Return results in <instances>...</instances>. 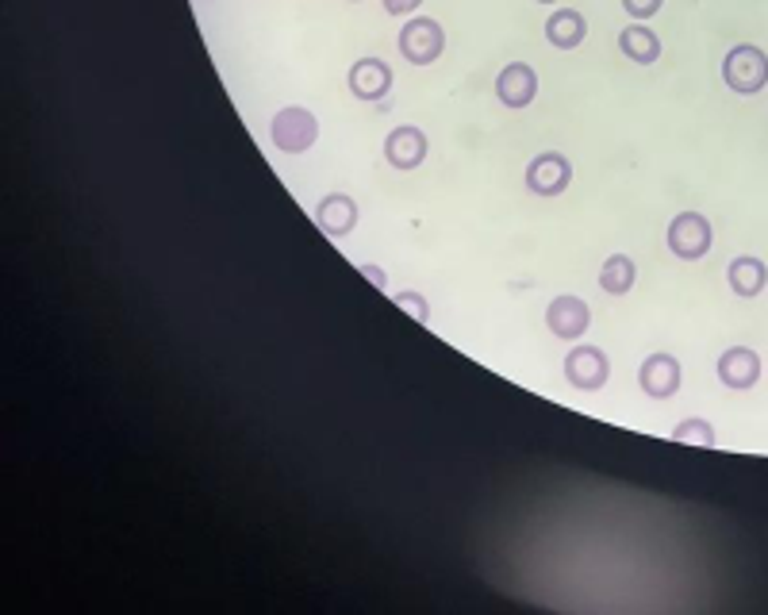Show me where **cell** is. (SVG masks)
Masks as SVG:
<instances>
[{"instance_id": "obj_2", "label": "cell", "mask_w": 768, "mask_h": 615, "mask_svg": "<svg viewBox=\"0 0 768 615\" xmlns=\"http://www.w3.org/2000/svg\"><path fill=\"white\" fill-rule=\"evenodd\" d=\"M273 143H277V151L285 154H304L307 147L320 139V120H315L307 108H281L277 115H273Z\"/></svg>"}, {"instance_id": "obj_16", "label": "cell", "mask_w": 768, "mask_h": 615, "mask_svg": "<svg viewBox=\"0 0 768 615\" xmlns=\"http://www.w3.org/2000/svg\"><path fill=\"white\" fill-rule=\"evenodd\" d=\"M726 278H730V289L738 296H757L765 289V281H768V270H765V262L761 258H734L730 262V273H726Z\"/></svg>"}, {"instance_id": "obj_19", "label": "cell", "mask_w": 768, "mask_h": 615, "mask_svg": "<svg viewBox=\"0 0 768 615\" xmlns=\"http://www.w3.org/2000/svg\"><path fill=\"white\" fill-rule=\"evenodd\" d=\"M396 308H404V312L412 315L415 323H423V327H427L431 315H427V301H423L420 293H400V296H396Z\"/></svg>"}, {"instance_id": "obj_6", "label": "cell", "mask_w": 768, "mask_h": 615, "mask_svg": "<svg viewBox=\"0 0 768 615\" xmlns=\"http://www.w3.org/2000/svg\"><path fill=\"white\" fill-rule=\"evenodd\" d=\"M569 181H573V165H569V158H565V154L549 151V154H538L527 165V189H530V193H538V196L565 193V189H569Z\"/></svg>"}, {"instance_id": "obj_20", "label": "cell", "mask_w": 768, "mask_h": 615, "mask_svg": "<svg viewBox=\"0 0 768 615\" xmlns=\"http://www.w3.org/2000/svg\"><path fill=\"white\" fill-rule=\"evenodd\" d=\"M623 8L634 16V20H649V16L661 8V0H623Z\"/></svg>"}, {"instance_id": "obj_8", "label": "cell", "mask_w": 768, "mask_h": 615, "mask_svg": "<svg viewBox=\"0 0 768 615\" xmlns=\"http://www.w3.org/2000/svg\"><path fill=\"white\" fill-rule=\"evenodd\" d=\"M592 323V308L580 296H554V304L546 308V327L557 339H580Z\"/></svg>"}, {"instance_id": "obj_15", "label": "cell", "mask_w": 768, "mask_h": 615, "mask_svg": "<svg viewBox=\"0 0 768 615\" xmlns=\"http://www.w3.org/2000/svg\"><path fill=\"white\" fill-rule=\"evenodd\" d=\"M584 31H588V23H584V16L576 12V8H562V12H554L546 23V39L557 47V51H573V47H580Z\"/></svg>"}, {"instance_id": "obj_3", "label": "cell", "mask_w": 768, "mask_h": 615, "mask_svg": "<svg viewBox=\"0 0 768 615\" xmlns=\"http://www.w3.org/2000/svg\"><path fill=\"white\" fill-rule=\"evenodd\" d=\"M442 47H446V31L434 20H427V16H415V20H407L404 31H400V54L415 65H431L434 58L442 54Z\"/></svg>"}, {"instance_id": "obj_5", "label": "cell", "mask_w": 768, "mask_h": 615, "mask_svg": "<svg viewBox=\"0 0 768 615\" xmlns=\"http://www.w3.org/2000/svg\"><path fill=\"white\" fill-rule=\"evenodd\" d=\"M565 377H569V385L584 389V393H596L612 377V362H607V354L599 346H573L569 359H565Z\"/></svg>"}, {"instance_id": "obj_11", "label": "cell", "mask_w": 768, "mask_h": 615, "mask_svg": "<svg viewBox=\"0 0 768 615\" xmlns=\"http://www.w3.org/2000/svg\"><path fill=\"white\" fill-rule=\"evenodd\" d=\"M719 377L726 389H754L761 381V359L749 346H730V351L719 359Z\"/></svg>"}, {"instance_id": "obj_12", "label": "cell", "mask_w": 768, "mask_h": 615, "mask_svg": "<svg viewBox=\"0 0 768 615\" xmlns=\"http://www.w3.org/2000/svg\"><path fill=\"white\" fill-rule=\"evenodd\" d=\"M384 158H388V165H396V170H415V165L427 158V135H423L420 128H396L388 139H384Z\"/></svg>"}, {"instance_id": "obj_4", "label": "cell", "mask_w": 768, "mask_h": 615, "mask_svg": "<svg viewBox=\"0 0 768 615\" xmlns=\"http://www.w3.org/2000/svg\"><path fill=\"white\" fill-rule=\"evenodd\" d=\"M711 239H715L711 223H707V215H699V212H684L669 223V251L676 258H684V262L704 258L707 251H711Z\"/></svg>"}, {"instance_id": "obj_10", "label": "cell", "mask_w": 768, "mask_h": 615, "mask_svg": "<svg viewBox=\"0 0 768 615\" xmlns=\"http://www.w3.org/2000/svg\"><path fill=\"white\" fill-rule=\"evenodd\" d=\"M534 93H538V78H534V70L527 62H512V65H504V70H499L496 97L507 108H527L534 101Z\"/></svg>"}, {"instance_id": "obj_23", "label": "cell", "mask_w": 768, "mask_h": 615, "mask_svg": "<svg viewBox=\"0 0 768 615\" xmlns=\"http://www.w3.org/2000/svg\"><path fill=\"white\" fill-rule=\"evenodd\" d=\"M538 4H554V0H538Z\"/></svg>"}, {"instance_id": "obj_14", "label": "cell", "mask_w": 768, "mask_h": 615, "mask_svg": "<svg viewBox=\"0 0 768 615\" xmlns=\"http://www.w3.org/2000/svg\"><path fill=\"white\" fill-rule=\"evenodd\" d=\"M619 51L630 58V62L654 65L661 58V39L646 28V23H630V28L619 31Z\"/></svg>"}, {"instance_id": "obj_1", "label": "cell", "mask_w": 768, "mask_h": 615, "mask_svg": "<svg viewBox=\"0 0 768 615\" xmlns=\"http://www.w3.org/2000/svg\"><path fill=\"white\" fill-rule=\"evenodd\" d=\"M722 81L741 97H754L768 85V54L754 43H741L726 54L722 62Z\"/></svg>"}, {"instance_id": "obj_22", "label": "cell", "mask_w": 768, "mask_h": 615, "mask_svg": "<svg viewBox=\"0 0 768 615\" xmlns=\"http://www.w3.org/2000/svg\"><path fill=\"white\" fill-rule=\"evenodd\" d=\"M362 278H370L373 285H377V289H384V285H388V281H384V270H377V265H362Z\"/></svg>"}, {"instance_id": "obj_13", "label": "cell", "mask_w": 768, "mask_h": 615, "mask_svg": "<svg viewBox=\"0 0 768 615\" xmlns=\"http://www.w3.org/2000/svg\"><path fill=\"white\" fill-rule=\"evenodd\" d=\"M388 89H392V70L381 58H362V62H354V70H350V93H354L357 101H381Z\"/></svg>"}, {"instance_id": "obj_18", "label": "cell", "mask_w": 768, "mask_h": 615, "mask_svg": "<svg viewBox=\"0 0 768 615\" xmlns=\"http://www.w3.org/2000/svg\"><path fill=\"white\" fill-rule=\"evenodd\" d=\"M673 438L676 443H688V446H704V451H711L715 446V427L707 420H680L676 423V431H673Z\"/></svg>"}, {"instance_id": "obj_21", "label": "cell", "mask_w": 768, "mask_h": 615, "mask_svg": "<svg viewBox=\"0 0 768 615\" xmlns=\"http://www.w3.org/2000/svg\"><path fill=\"white\" fill-rule=\"evenodd\" d=\"M423 0H384V12L388 16H407V12H415Z\"/></svg>"}, {"instance_id": "obj_7", "label": "cell", "mask_w": 768, "mask_h": 615, "mask_svg": "<svg viewBox=\"0 0 768 615\" xmlns=\"http://www.w3.org/2000/svg\"><path fill=\"white\" fill-rule=\"evenodd\" d=\"M638 381L649 401H669V396H676V389H680V362L673 354H649L641 362Z\"/></svg>"}, {"instance_id": "obj_9", "label": "cell", "mask_w": 768, "mask_h": 615, "mask_svg": "<svg viewBox=\"0 0 768 615\" xmlns=\"http://www.w3.org/2000/svg\"><path fill=\"white\" fill-rule=\"evenodd\" d=\"M315 223H320V231H323L327 239L350 235V231H354V223H357V204H354V196H346V193L323 196V201L315 204Z\"/></svg>"}, {"instance_id": "obj_17", "label": "cell", "mask_w": 768, "mask_h": 615, "mask_svg": "<svg viewBox=\"0 0 768 615\" xmlns=\"http://www.w3.org/2000/svg\"><path fill=\"white\" fill-rule=\"evenodd\" d=\"M634 278H638V270H634V262L626 254H612L604 262V270H599V289L612 296H623L634 289Z\"/></svg>"}]
</instances>
